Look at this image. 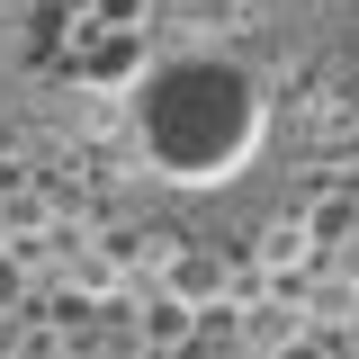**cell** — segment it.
<instances>
[{
  "mask_svg": "<svg viewBox=\"0 0 359 359\" xmlns=\"http://www.w3.org/2000/svg\"><path fill=\"white\" fill-rule=\"evenodd\" d=\"M18 297H27V269H18V261H9V252H0V314L18 306Z\"/></svg>",
  "mask_w": 359,
  "mask_h": 359,
  "instance_id": "1",
  "label": "cell"
}]
</instances>
